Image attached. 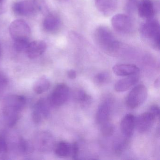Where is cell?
<instances>
[{
  "label": "cell",
  "instance_id": "cell-12",
  "mask_svg": "<svg viewBox=\"0 0 160 160\" xmlns=\"http://www.w3.org/2000/svg\"><path fill=\"white\" fill-rule=\"evenodd\" d=\"M94 2L98 11L106 16L113 13L118 7V0H94Z\"/></svg>",
  "mask_w": 160,
  "mask_h": 160
},
{
  "label": "cell",
  "instance_id": "cell-1",
  "mask_svg": "<svg viewBox=\"0 0 160 160\" xmlns=\"http://www.w3.org/2000/svg\"><path fill=\"white\" fill-rule=\"evenodd\" d=\"M26 103V98L22 95H9L4 99L2 114L8 126L12 127L15 125Z\"/></svg>",
  "mask_w": 160,
  "mask_h": 160
},
{
  "label": "cell",
  "instance_id": "cell-37",
  "mask_svg": "<svg viewBox=\"0 0 160 160\" xmlns=\"http://www.w3.org/2000/svg\"><path fill=\"white\" fill-rule=\"evenodd\" d=\"M1 47H0V56H1Z\"/></svg>",
  "mask_w": 160,
  "mask_h": 160
},
{
  "label": "cell",
  "instance_id": "cell-6",
  "mask_svg": "<svg viewBox=\"0 0 160 160\" xmlns=\"http://www.w3.org/2000/svg\"><path fill=\"white\" fill-rule=\"evenodd\" d=\"M70 95V90L64 83L58 84L54 88L48 99L50 105L59 107L62 105L68 100Z\"/></svg>",
  "mask_w": 160,
  "mask_h": 160
},
{
  "label": "cell",
  "instance_id": "cell-22",
  "mask_svg": "<svg viewBox=\"0 0 160 160\" xmlns=\"http://www.w3.org/2000/svg\"><path fill=\"white\" fill-rule=\"evenodd\" d=\"M130 138L124 136L123 139H119L114 145V150L115 153L118 155H121L127 148L129 143Z\"/></svg>",
  "mask_w": 160,
  "mask_h": 160
},
{
  "label": "cell",
  "instance_id": "cell-33",
  "mask_svg": "<svg viewBox=\"0 0 160 160\" xmlns=\"http://www.w3.org/2000/svg\"><path fill=\"white\" fill-rule=\"evenodd\" d=\"M68 77L71 79H73L76 78L77 74L75 71L73 70H71L67 72Z\"/></svg>",
  "mask_w": 160,
  "mask_h": 160
},
{
  "label": "cell",
  "instance_id": "cell-35",
  "mask_svg": "<svg viewBox=\"0 0 160 160\" xmlns=\"http://www.w3.org/2000/svg\"><path fill=\"white\" fill-rule=\"evenodd\" d=\"M159 85H160V82H159V78H157L154 83V86H155L156 88H158L159 87Z\"/></svg>",
  "mask_w": 160,
  "mask_h": 160
},
{
  "label": "cell",
  "instance_id": "cell-15",
  "mask_svg": "<svg viewBox=\"0 0 160 160\" xmlns=\"http://www.w3.org/2000/svg\"><path fill=\"white\" fill-rule=\"evenodd\" d=\"M46 48V43L44 41L40 40L33 41L30 42L26 53L30 58H36L43 54Z\"/></svg>",
  "mask_w": 160,
  "mask_h": 160
},
{
  "label": "cell",
  "instance_id": "cell-34",
  "mask_svg": "<svg viewBox=\"0 0 160 160\" xmlns=\"http://www.w3.org/2000/svg\"><path fill=\"white\" fill-rule=\"evenodd\" d=\"M5 11V7H4L3 2H0V15L3 13Z\"/></svg>",
  "mask_w": 160,
  "mask_h": 160
},
{
  "label": "cell",
  "instance_id": "cell-13",
  "mask_svg": "<svg viewBox=\"0 0 160 160\" xmlns=\"http://www.w3.org/2000/svg\"><path fill=\"white\" fill-rule=\"evenodd\" d=\"M137 11L140 17L148 19L153 18L155 8L151 0H141L138 4Z\"/></svg>",
  "mask_w": 160,
  "mask_h": 160
},
{
  "label": "cell",
  "instance_id": "cell-17",
  "mask_svg": "<svg viewBox=\"0 0 160 160\" xmlns=\"http://www.w3.org/2000/svg\"><path fill=\"white\" fill-rule=\"evenodd\" d=\"M111 113V106L108 101H105L101 103L98 108L96 113V120L97 123L102 125L109 122Z\"/></svg>",
  "mask_w": 160,
  "mask_h": 160
},
{
  "label": "cell",
  "instance_id": "cell-4",
  "mask_svg": "<svg viewBox=\"0 0 160 160\" xmlns=\"http://www.w3.org/2000/svg\"><path fill=\"white\" fill-rule=\"evenodd\" d=\"M32 145L41 152H50L55 148V138L49 132L41 131L34 136Z\"/></svg>",
  "mask_w": 160,
  "mask_h": 160
},
{
  "label": "cell",
  "instance_id": "cell-32",
  "mask_svg": "<svg viewBox=\"0 0 160 160\" xmlns=\"http://www.w3.org/2000/svg\"><path fill=\"white\" fill-rule=\"evenodd\" d=\"M7 145L3 138L0 137V153L6 151Z\"/></svg>",
  "mask_w": 160,
  "mask_h": 160
},
{
  "label": "cell",
  "instance_id": "cell-19",
  "mask_svg": "<svg viewBox=\"0 0 160 160\" xmlns=\"http://www.w3.org/2000/svg\"><path fill=\"white\" fill-rule=\"evenodd\" d=\"M61 25V22L59 18L54 14L48 15L43 21L44 28L49 32H55L59 30Z\"/></svg>",
  "mask_w": 160,
  "mask_h": 160
},
{
  "label": "cell",
  "instance_id": "cell-23",
  "mask_svg": "<svg viewBox=\"0 0 160 160\" xmlns=\"http://www.w3.org/2000/svg\"><path fill=\"white\" fill-rule=\"evenodd\" d=\"M29 44V39H18L15 40L14 46L15 50L18 52H26Z\"/></svg>",
  "mask_w": 160,
  "mask_h": 160
},
{
  "label": "cell",
  "instance_id": "cell-16",
  "mask_svg": "<svg viewBox=\"0 0 160 160\" xmlns=\"http://www.w3.org/2000/svg\"><path fill=\"white\" fill-rule=\"evenodd\" d=\"M113 72L118 76L125 77L138 74L140 69L136 65L131 64H118L112 68Z\"/></svg>",
  "mask_w": 160,
  "mask_h": 160
},
{
  "label": "cell",
  "instance_id": "cell-9",
  "mask_svg": "<svg viewBox=\"0 0 160 160\" xmlns=\"http://www.w3.org/2000/svg\"><path fill=\"white\" fill-rule=\"evenodd\" d=\"M49 105L50 104L48 100L44 98L40 99L36 103L32 114L34 122L40 123L47 118L50 114Z\"/></svg>",
  "mask_w": 160,
  "mask_h": 160
},
{
  "label": "cell",
  "instance_id": "cell-7",
  "mask_svg": "<svg viewBox=\"0 0 160 160\" xmlns=\"http://www.w3.org/2000/svg\"><path fill=\"white\" fill-rule=\"evenodd\" d=\"M9 32L14 40L29 39L31 29L29 25L24 20L18 19L13 21L9 27Z\"/></svg>",
  "mask_w": 160,
  "mask_h": 160
},
{
  "label": "cell",
  "instance_id": "cell-27",
  "mask_svg": "<svg viewBox=\"0 0 160 160\" xmlns=\"http://www.w3.org/2000/svg\"><path fill=\"white\" fill-rule=\"evenodd\" d=\"M138 2L137 0H129L126 5V10L127 12L132 13L136 11H137Z\"/></svg>",
  "mask_w": 160,
  "mask_h": 160
},
{
  "label": "cell",
  "instance_id": "cell-14",
  "mask_svg": "<svg viewBox=\"0 0 160 160\" xmlns=\"http://www.w3.org/2000/svg\"><path fill=\"white\" fill-rule=\"evenodd\" d=\"M135 117L132 114H127L123 117L120 124L121 131L123 136L128 138L132 136L135 127Z\"/></svg>",
  "mask_w": 160,
  "mask_h": 160
},
{
  "label": "cell",
  "instance_id": "cell-24",
  "mask_svg": "<svg viewBox=\"0 0 160 160\" xmlns=\"http://www.w3.org/2000/svg\"><path fill=\"white\" fill-rule=\"evenodd\" d=\"M102 134L105 137H109L114 133V127L110 122H108L101 125Z\"/></svg>",
  "mask_w": 160,
  "mask_h": 160
},
{
  "label": "cell",
  "instance_id": "cell-26",
  "mask_svg": "<svg viewBox=\"0 0 160 160\" xmlns=\"http://www.w3.org/2000/svg\"><path fill=\"white\" fill-rule=\"evenodd\" d=\"M75 96L78 101L82 102H87L89 101L90 99V97L86 93V92L82 90L78 91Z\"/></svg>",
  "mask_w": 160,
  "mask_h": 160
},
{
  "label": "cell",
  "instance_id": "cell-2",
  "mask_svg": "<svg viewBox=\"0 0 160 160\" xmlns=\"http://www.w3.org/2000/svg\"><path fill=\"white\" fill-rule=\"evenodd\" d=\"M94 39L97 45L106 53L114 54L118 50L120 43L108 28L100 26L95 30Z\"/></svg>",
  "mask_w": 160,
  "mask_h": 160
},
{
  "label": "cell",
  "instance_id": "cell-21",
  "mask_svg": "<svg viewBox=\"0 0 160 160\" xmlns=\"http://www.w3.org/2000/svg\"><path fill=\"white\" fill-rule=\"evenodd\" d=\"M50 83L45 77L39 78L33 85V89L37 94H42L46 92L50 88Z\"/></svg>",
  "mask_w": 160,
  "mask_h": 160
},
{
  "label": "cell",
  "instance_id": "cell-28",
  "mask_svg": "<svg viewBox=\"0 0 160 160\" xmlns=\"http://www.w3.org/2000/svg\"><path fill=\"white\" fill-rule=\"evenodd\" d=\"M7 77L2 72H0V94L3 92L8 85Z\"/></svg>",
  "mask_w": 160,
  "mask_h": 160
},
{
  "label": "cell",
  "instance_id": "cell-8",
  "mask_svg": "<svg viewBox=\"0 0 160 160\" xmlns=\"http://www.w3.org/2000/svg\"><path fill=\"white\" fill-rule=\"evenodd\" d=\"M111 22L114 30L120 33H128L132 28L131 18L124 14L115 15L112 17Z\"/></svg>",
  "mask_w": 160,
  "mask_h": 160
},
{
  "label": "cell",
  "instance_id": "cell-5",
  "mask_svg": "<svg viewBox=\"0 0 160 160\" xmlns=\"http://www.w3.org/2000/svg\"><path fill=\"white\" fill-rule=\"evenodd\" d=\"M148 97V90L143 85L135 87L130 92L126 99V104L130 108H138L146 101Z\"/></svg>",
  "mask_w": 160,
  "mask_h": 160
},
{
  "label": "cell",
  "instance_id": "cell-31",
  "mask_svg": "<svg viewBox=\"0 0 160 160\" xmlns=\"http://www.w3.org/2000/svg\"><path fill=\"white\" fill-rule=\"evenodd\" d=\"M150 112L154 115L156 118L159 117V115H160V109H159V107L156 105H153L151 107Z\"/></svg>",
  "mask_w": 160,
  "mask_h": 160
},
{
  "label": "cell",
  "instance_id": "cell-36",
  "mask_svg": "<svg viewBox=\"0 0 160 160\" xmlns=\"http://www.w3.org/2000/svg\"><path fill=\"white\" fill-rule=\"evenodd\" d=\"M4 0H0V2H3Z\"/></svg>",
  "mask_w": 160,
  "mask_h": 160
},
{
  "label": "cell",
  "instance_id": "cell-10",
  "mask_svg": "<svg viewBox=\"0 0 160 160\" xmlns=\"http://www.w3.org/2000/svg\"><path fill=\"white\" fill-rule=\"evenodd\" d=\"M156 117L150 112L141 114L136 118L135 127L140 133L146 132L152 127Z\"/></svg>",
  "mask_w": 160,
  "mask_h": 160
},
{
  "label": "cell",
  "instance_id": "cell-29",
  "mask_svg": "<svg viewBox=\"0 0 160 160\" xmlns=\"http://www.w3.org/2000/svg\"><path fill=\"white\" fill-rule=\"evenodd\" d=\"M108 78L107 73L101 72L96 75L94 78L95 82L98 84H103L107 82Z\"/></svg>",
  "mask_w": 160,
  "mask_h": 160
},
{
  "label": "cell",
  "instance_id": "cell-20",
  "mask_svg": "<svg viewBox=\"0 0 160 160\" xmlns=\"http://www.w3.org/2000/svg\"><path fill=\"white\" fill-rule=\"evenodd\" d=\"M55 151L56 155L58 157H68L72 153V145L66 141H61L55 146Z\"/></svg>",
  "mask_w": 160,
  "mask_h": 160
},
{
  "label": "cell",
  "instance_id": "cell-18",
  "mask_svg": "<svg viewBox=\"0 0 160 160\" xmlns=\"http://www.w3.org/2000/svg\"><path fill=\"white\" fill-rule=\"evenodd\" d=\"M127 77L119 80L115 84V89L116 91L118 92L126 91L135 85L139 80L138 74Z\"/></svg>",
  "mask_w": 160,
  "mask_h": 160
},
{
  "label": "cell",
  "instance_id": "cell-11",
  "mask_svg": "<svg viewBox=\"0 0 160 160\" xmlns=\"http://www.w3.org/2000/svg\"><path fill=\"white\" fill-rule=\"evenodd\" d=\"M13 10L18 15L28 16L38 9L32 1H23L16 2L13 6Z\"/></svg>",
  "mask_w": 160,
  "mask_h": 160
},
{
  "label": "cell",
  "instance_id": "cell-3",
  "mask_svg": "<svg viewBox=\"0 0 160 160\" xmlns=\"http://www.w3.org/2000/svg\"><path fill=\"white\" fill-rule=\"evenodd\" d=\"M141 37L145 42L153 48L160 49V25L156 19L152 18L146 19L140 28Z\"/></svg>",
  "mask_w": 160,
  "mask_h": 160
},
{
  "label": "cell",
  "instance_id": "cell-25",
  "mask_svg": "<svg viewBox=\"0 0 160 160\" xmlns=\"http://www.w3.org/2000/svg\"><path fill=\"white\" fill-rule=\"evenodd\" d=\"M18 146L20 150L25 153L31 152L34 148L32 144H30L23 138H21L19 140Z\"/></svg>",
  "mask_w": 160,
  "mask_h": 160
},
{
  "label": "cell",
  "instance_id": "cell-30",
  "mask_svg": "<svg viewBox=\"0 0 160 160\" xmlns=\"http://www.w3.org/2000/svg\"><path fill=\"white\" fill-rule=\"evenodd\" d=\"M79 152V146L76 142H74L72 145V153L71 154L72 155L73 159H77L78 158Z\"/></svg>",
  "mask_w": 160,
  "mask_h": 160
}]
</instances>
